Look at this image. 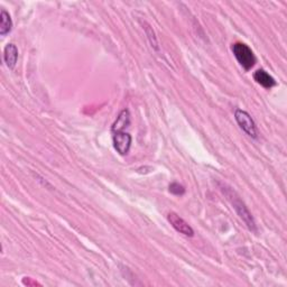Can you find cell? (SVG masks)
Returning <instances> with one entry per match:
<instances>
[{"instance_id":"1","label":"cell","mask_w":287,"mask_h":287,"mask_svg":"<svg viewBox=\"0 0 287 287\" xmlns=\"http://www.w3.org/2000/svg\"><path fill=\"white\" fill-rule=\"evenodd\" d=\"M220 190L222 193L225 194V196L226 199H228V201L231 203V205L235 211L237 212V214L239 215V218L241 219L245 222V225L248 226L249 230H251V231L256 232L257 231V226H256V222L254 220V218H252L251 213L249 212L248 207L246 206V205L241 201L240 196L236 193V191H233L231 187L226 186L225 184H220Z\"/></svg>"},{"instance_id":"2","label":"cell","mask_w":287,"mask_h":287,"mask_svg":"<svg viewBox=\"0 0 287 287\" xmlns=\"http://www.w3.org/2000/svg\"><path fill=\"white\" fill-rule=\"evenodd\" d=\"M232 52L237 61L246 71H249L255 65L256 56L248 45L238 41L232 45Z\"/></svg>"},{"instance_id":"3","label":"cell","mask_w":287,"mask_h":287,"mask_svg":"<svg viewBox=\"0 0 287 287\" xmlns=\"http://www.w3.org/2000/svg\"><path fill=\"white\" fill-rule=\"evenodd\" d=\"M235 118L237 123L239 124V127L248 136H250L251 138L255 139L258 137V130H257L256 123L254 122V119L251 118V116L249 115L247 111L241 110V109H237L235 112Z\"/></svg>"},{"instance_id":"4","label":"cell","mask_w":287,"mask_h":287,"mask_svg":"<svg viewBox=\"0 0 287 287\" xmlns=\"http://www.w3.org/2000/svg\"><path fill=\"white\" fill-rule=\"evenodd\" d=\"M167 220L177 232L182 233V235L186 236V237H193L194 236L193 228H192V226L188 225L183 218H181L177 213L169 212L167 214Z\"/></svg>"},{"instance_id":"5","label":"cell","mask_w":287,"mask_h":287,"mask_svg":"<svg viewBox=\"0 0 287 287\" xmlns=\"http://www.w3.org/2000/svg\"><path fill=\"white\" fill-rule=\"evenodd\" d=\"M113 146L115 149L120 155H127L129 153L131 147V136L124 131H119V133H113Z\"/></svg>"},{"instance_id":"6","label":"cell","mask_w":287,"mask_h":287,"mask_svg":"<svg viewBox=\"0 0 287 287\" xmlns=\"http://www.w3.org/2000/svg\"><path fill=\"white\" fill-rule=\"evenodd\" d=\"M254 80L265 89H271L273 86L276 85V81H275V79L263 69H259L255 72Z\"/></svg>"},{"instance_id":"7","label":"cell","mask_w":287,"mask_h":287,"mask_svg":"<svg viewBox=\"0 0 287 287\" xmlns=\"http://www.w3.org/2000/svg\"><path fill=\"white\" fill-rule=\"evenodd\" d=\"M3 60H5L6 65L13 70L17 64L18 60V48L15 44H7L3 51Z\"/></svg>"},{"instance_id":"8","label":"cell","mask_w":287,"mask_h":287,"mask_svg":"<svg viewBox=\"0 0 287 287\" xmlns=\"http://www.w3.org/2000/svg\"><path fill=\"white\" fill-rule=\"evenodd\" d=\"M130 124V113L127 109H124L119 113V116L117 117L115 123L112 124V133H119V131H123Z\"/></svg>"},{"instance_id":"9","label":"cell","mask_w":287,"mask_h":287,"mask_svg":"<svg viewBox=\"0 0 287 287\" xmlns=\"http://www.w3.org/2000/svg\"><path fill=\"white\" fill-rule=\"evenodd\" d=\"M0 20H1V21H0V35L6 36L13 29V20H11L10 15L5 9H1Z\"/></svg>"},{"instance_id":"10","label":"cell","mask_w":287,"mask_h":287,"mask_svg":"<svg viewBox=\"0 0 287 287\" xmlns=\"http://www.w3.org/2000/svg\"><path fill=\"white\" fill-rule=\"evenodd\" d=\"M145 28V32H146V35L148 37V40L150 41V44H152V46L155 48V50L158 51V43H157V39L156 36H155V33L153 31V28L150 27L149 25H146Z\"/></svg>"},{"instance_id":"11","label":"cell","mask_w":287,"mask_h":287,"mask_svg":"<svg viewBox=\"0 0 287 287\" xmlns=\"http://www.w3.org/2000/svg\"><path fill=\"white\" fill-rule=\"evenodd\" d=\"M169 192L174 195H183L185 193V188H184L183 185L174 182L169 185Z\"/></svg>"}]
</instances>
